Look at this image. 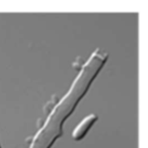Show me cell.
<instances>
[{
    "label": "cell",
    "instance_id": "1",
    "mask_svg": "<svg viewBox=\"0 0 148 148\" xmlns=\"http://www.w3.org/2000/svg\"><path fill=\"white\" fill-rule=\"evenodd\" d=\"M95 120H96V118H95L94 116H89L86 120H84L83 122L77 127V129H75V131L73 132V138L76 139V140H79V139L82 138Z\"/></svg>",
    "mask_w": 148,
    "mask_h": 148
}]
</instances>
